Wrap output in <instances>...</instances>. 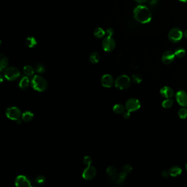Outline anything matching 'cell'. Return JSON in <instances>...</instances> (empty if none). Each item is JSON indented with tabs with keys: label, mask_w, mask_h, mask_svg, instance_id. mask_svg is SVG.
<instances>
[{
	"label": "cell",
	"mask_w": 187,
	"mask_h": 187,
	"mask_svg": "<svg viewBox=\"0 0 187 187\" xmlns=\"http://www.w3.org/2000/svg\"><path fill=\"white\" fill-rule=\"evenodd\" d=\"M126 177H127V173H125V172H122L117 176H113L112 179L114 183H117V184H121L125 182Z\"/></svg>",
	"instance_id": "obj_14"
},
{
	"label": "cell",
	"mask_w": 187,
	"mask_h": 187,
	"mask_svg": "<svg viewBox=\"0 0 187 187\" xmlns=\"http://www.w3.org/2000/svg\"><path fill=\"white\" fill-rule=\"evenodd\" d=\"M114 33V31L112 28H108L106 31V34L107 36L109 37H112Z\"/></svg>",
	"instance_id": "obj_34"
},
{
	"label": "cell",
	"mask_w": 187,
	"mask_h": 187,
	"mask_svg": "<svg viewBox=\"0 0 187 187\" xmlns=\"http://www.w3.org/2000/svg\"><path fill=\"white\" fill-rule=\"evenodd\" d=\"M25 43L26 46H28L29 48H33L37 45V41L35 38L33 37H28L26 38Z\"/></svg>",
	"instance_id": "obj_21"
},
{
	"label": "cell",
	"mask_w": 187,
	"mask_h": 187,
	"mask_svg": "<svg viewBox=\"0 0 187 187\" xmlns=\"http://www.w3.org/2000/svg\"><path fill=\"white\" fill-rule=\"evenodd\" d=\"M6 115L9 119L12 120H17L21 117V110L16 107H11L7 109Z\"/></svg>",
	"instance_id": "obj_5"
},
{
	"label": "cell",
	"mask_w": 187,
	"mask_h": 187,
	"mask_svg": "<svg viewBox=\"0 0 187 187\" xmlns=\"http://www.w3.org/2000/svg\"><path fill=\"white\" fill-rule=\"evenodd\" d=\"M22 121H23V120H22V119H21V118H20V119H18L17 120H16V122H17V124L20 125V124H21Z\"/></svg>",
	"instance_id": "obj_38"
},
{
	"label": "cell",
	"mask_w": 187,
	"mask_h": 187,
	"mask_svg": "<svg viewBox=\"0 0 187 187\" xmlns=\"http://www.w3.org/2000/svg\"><path fill=\"white\" fill-rule=\"evenodd\" d=\"M35 71L38 74H43L45 72L46 69L45 66L42 64H38L35 68Z\"/></svg>",
	"instance_id": "obj_27"
},
{
	"label": "cell",
	"mask_w": 187,
	"mask_h": 187,
	"mask_svg": "<svg viewBox=\"0 0 187 187\" xmlns=\"http://www.w3.org/2000/svg\"><path fill=\"white\" fill-rule=\"evenodd\" d=\"M130 85V79L126 75H121L115 82V87L119 90H126Z\"/></svg>",
	"instance_id": "obj_4"
},
{
	"label": "cell",
	"mask_w": 187,
	"mask_h": 187,
	"mask_svg": "<svg viewBox=\"0 0 187 187\" xmlns=\"http://www.w3.org/2000/svg\"><path fill=\"white\" fill-rule=\"evenodd\" d=\"M31 85L35 91L42 92L46 91L48 83L44 78L40 75H36L33 76L31 81Z\"/></svg>",
	"instance_id": "obj_2"
},
{
	"label": "cell",
	"mask_w": 187,
	"mask_h": 187,
	"mask_svg": "<svg viewBox=\"0 0 187 187\" xmlns=\"http://www.w3.org/2000/svg\"><path fill=\"white\" fill-rule=\"evenodd\" d=\"M175 56L174 52L171 50H167L162 54V62L165 64H170L174 60Z\"/></svg>",
	"instance_id": "obj_11"
},
{
	"label": "cell",
	"mask_w": 187,
	"mask_h": 187,
	"mask_svg": "<svg viewBox=\"0 0 187 187\" xmlns=\"http://www.w3.org/2000/svg\"><path fill=\"white\" fill-rule=\"evenodd\" d=\"M21 117L23 121L28 122L33 119V114L30 111H25L21 114Z\"/></svg>",
	"instance_id": "obj_18"
},
{
	"label": "cell",
	"mask_w": 187,
	"mask_h": 187,
	"mask_svg": "<svg viewBox=\"0 0 187 187\" xmlns=\"http://www.w3.org/2000/svg\"><path fill=\"white\" fill-rule=\"evenodd\" d=\"M105 33V31L101 28H97L94 31V35L95 37L98 38H103Z\"/></svg>",
	"instance_id": "obj_23"
},
{
	"label": "cell",
	"mask_w": 187,
	"mask_h": 187,
	"mask_svg": "<svg viewBox=\"0 0 187 187\" xmlns=\"http://www.w3.org/2000/svg\"><path fill=\"white\" fill-rule=\"evenodd\" d=\"M138 3H139V4H142V3H144L146 2V1L147 0H135Z\"/></svg>",
	"instance_id": "obj_37"
},
{
	"label": "cell",
	"mask_w": 187,
	"mask_h": 187,
	"mask_svg": "<svg viewBox=\"0 0 187 187\" xmlns=\"http://www.w3.org/2000/svg\"><path fill=\"white\" fill-rule=\"evenodd\" d=\"M101 83L104 87L110 88L113 86L114 80L112 75L105 74L101 78Z\"/></svg>",
	"instance_id": "obj_13"
},
{
	"label": "cell",
	"mask_w": 187,
	"mask_h": 187,
	"mask_svg": "<svg viewBox=\"0 0 187 187\" xmlns=\"http://www.w3.org/2000/svg\"><path fill=\"white\" fill-rule=\"evenodd\" d=\"M176 100L179 105L183 107L187 106V93L184 91H179L176 93Z\"/></svg>",
	"instance_id": "obj_12"
},
{
	"label": "cell",
	"mask_w": 187,
	"mask_h": 187,
	"mask_svg": "<svg viewBox=\"0 0 187 187\" xmlns=\"http://www.w3.org/2000/svg\"><path fill=\"white\" fill-rule=\"evenodd\" d=\"M100 60V55L97 52L92 53L90 56V61L92 64H97L99 62Z\"/></svg>",
	"instance_id": "obj_22"
},
{
	"label": "cell",
	"mask_w": 187,
	"mask_h": 187,
	"mask_svg": "<svg viewBox=\"0 0 187 187\" xmlns=\"http://www.w3.org/2000/svg\"><path fill=\"white\" fill-rule=\"evenodd\" d=\"M132 80L134 83L138 84L141 83L142 81L141 76L139 74H134L132 76Z\"/></svg>",
	"instance_id": "obj_31"
},
{
	"label": "cell",
	"mask_w": 187,
	"mask_h": 187,
	"mask_svg": "<svg viewBox=\"0 0 187 187\" xmlns=\"http://www.w3.org/2000/svg\"><path fill=\"white\" fill-rule=\"evenodd\" d=\"M4 76H3V75H2V74H1V75H0V79H1V82H3V80H4Z\"/></svg>",
	"instance_id": "obj_39"
},
{
	"label": "cell",
	"mask_w": 187,
	"mask_h": 187,
	"mask_svg": "<svg viewBox=\"0 0 187 187\" xmlns=\"http://www.w3.org/2000/svg\"><path fill=\"white\" fill-rule=\"evenodd\" d=\"M97 174L96 169L94 166L89 165L83 170L82 177L86 181H90L95 178Z\"/></svg>",
	"instance_id": "obj_9"
},
{
	"label": "cell",
	"mask_w": 187,
	"mask_h": 187,
	"mask_svg": "<svg viewBox=\"0 0 187 187\" xmlns=\"http://www.w3.org/2000/svg\"><path fill=\"white\" fill-rule=\"evenodd\" d=\"M116 172H117L116 169L115 167L113 166H110L108 167L107 170H106L107 174L110 176H114L116 173Z\"/></svg>",
	"instance_id": "obj_28"
},
{
	"label": "cell",
	"mask_w": 187,
	"mask_h": 187,
	"mask_svg": "<svg viewBox=\"0 0 187 187\" xmlns=\"http://www.w3.org/2000/svg\"><path fill=\"white\" fill-rule=\"evenodd\" d=\"M123 117H124L125 119H129V117H130V112L127 110V112H124Z\"/></svg>",
	"instance_id": "obj_36"
},
{
	"label": "cell",
	"mask_w": 187,
	"mask_h": 187,
	"mask_svg": "<svg viewBox=\"0 0 187 187\" xmlns=\"http://www.w3.org/2000/svg\"><path fill=\"white\" fill-rule=\"evenodd\" d=\"M183 33L182 30L175 28L171 30L169 33V38L173 43H177L180 41L183 38Z\"/></svg>",
	"instance_id": "obj_6"
},
{
	"label": "cell",
	"mask_w": 187,
	"mask_h": 187,
	"mask_svg": "<svg viewBox=\"0 0 187 187\" xmlns=\"http://www.w3.org/2000/svg\"><path fill=\"white\" fill-rule=\"evenodd\" d=\"M160 93L162 97L166 98H170L173 96L174 92L173 90L170 87L165 86L161 89Z\"/></svg>",
	"instance_id": "obj_15"
},
{
	"label": "cell",
	"mask_w": 187,
	"mask_h": 187,
	"mask_svg": "<svg viewBox=\"0 0 187 187\" xmlns=\"http://www.w3.org/2000/svg\"><path fill=\"white\" fill-rule=\"evenodd\" d=\"M15 185L17 187H32L31 181L27 177L24 175L18 176L15 179Z\"/></svg>",
	"instance_id": "obj_10"
},
{
	"label": "cell",
	"mask_w": 187,
	"mask_h": 187,
	"mask_svg": "<svg viewBox=\"0 0 187 187\" xmlns=\"http://www.w3.org/2000/svg\"><path fill=\"white\" fill-rule=\"evenodd\" d=\"M133 14L135 19L141 24L148 23L151 20V13L145 6H137L134 9Z\"/></svg>",
	"instance_id": "obj_1"
},
{
	"label": "cell",
	"mask_w": 187,
	"mask_h": 187,
	"mask_svg": "<svg viewBox=\"0 0 187 187\" xmlns=\"http://www.w3.org/2000/svg\"><path fill=\"white\" fill-rule=\"evenodd\" d=\"M178 1H179L180 2H183V3H186V2H187V0H178Z\"/></svg>",
	"instance_id": "obj_41"
},
{
	"label": "cell",
	"mask_w": 187,
	"mask_h": 187,
	"mask_svg": "<svg viewBox=\"0 0 187 187\" xmlns=\"http://www.w3.org/2000/svg\"><path fill=\"white\" fill-rule=\"evenodd\" d=\"M162 177H164V178H167L169 177V176L170 175V172H169V171H164L161 173Z\"/></svg>",
	"instance_id": "obj_35"
},
{
	"label": "cell",
	"mask_w": 187,
	"mask_h": 187,
	"mask_svg": "<svg viewBox=\"0 0 187 187\" xmlns=\"http://www.w3.org/2000/svg\"><path fill=\"white\" fill-rule=\"evenodd\" d=\"M30 85V80L29 78H28V76H23L21 80L19 81V88L23 90H25L26 89H27L29 87Z\"/></svg>",
	"instance_id": "obj_16"
},
{
	"label": "cell",
	"mask_w": 187,
	"mask_h": 187,
	"mask_svg": "<svg viewBox=\"0 0 187 187\" xmlns=\"http://www.w3.org/2000/svg\"><path fill=\"white\" fill-rule=\"evenodd\" d=\"M170 175L172 177L178 176L182 173L181 169L178 166L172 167L169 170Z\"/></svg>",
	"instance_id": "obj_19"
},
{
	"label": "cell",
	"mask_w": 187,
	"mask_h": 187,
	"mask_svg": "<svg viewBox=\"0 0 187 187\" xmlns=\"http://www.w3.org/2000/svg\"><path fill=\"white\" fill-rule=\"evenodd\" d=\"M175 55L178 58H183L186 55V50L182 47H178L175 50Z\"/></svg>",
	"instance_id": "obj_25"
},
{
	"label": "cell",
	"mask_w": 187,
	"mask_h": 187,
	"mask_svg": "<svg viewBox=\"0 0 187 187\" xmlns=\"http://www.w3.org/2000/svg\"><path fill=\"white\" fill-rule=\"evenodd\" d=\"M183 36H184V37L186 38H187V30H186V31L184 32V33H183Z\"/></svg>",
	"instance_id": "obj_40"
},
{
	"label": "cell",
	"mask_w": 187,
	"mask_h": 187,
	"mask_svg": "<svg viewBox=\"0 0 187 187\" xmlns=\"http://www.w3.org/2000/svg\"><path fill=\"white\" fill-rule=\"evenodd\" d=\"M141 107L140 102L135 98H131L128 100L126 103L125 108L129 112H134L138 110Z\"/></svg>",
	"instance_id": "obj_8"
},
{
	"label": "cell",
	"mask_w": 187,
	"mask_h": 187,
	"mask_svg": "<svg viewBox=\"0 0 187 187\" xmlns=\"http://www.w3.org/2000/svg\"><path fill=\"white\" fill-rule=\"evenodd\" d=\"M178 115L181 119H186L187 117V109L186 108H181L178 112Z\"/></svg>",
	"instance_id": "obj_30"
},
{
	"label": "cell",
	"mask_w": 187,
	"mask_h": 187,
	"mask_svg": "<svg viewBox=\"0 0 187 187\" xmlns=\"http://www.w3.org/2000/svg\"><path fill=\"white\" fill-rule=\"evenodd\" d=\"M115 41L112 37L107 36L102 41V47L105 52H112L115 49Z\"/></svg>",
	"instance_id": "obj_7"
},
{
	"label": "cell",
	"mask_w": 187,
	"mask_h": 187,
	"mask_svg": "<svg viewBox=\"0 0 187 187\" xmlns=\"http://www.w3.org/2000/svg\"><path fill=\"white\" fill-rule=\"evenodd\" d=\"M132 170V168L129 165H126L123 167V171L125 172L126 173H129V172H131Z\"/></svg>",
	"instance_id": "obj_33"
},
{
	"label": "cell",
	"mask_w": 187,
	"mask_h": 187,
	"mask_svg": "<svg viewBox=\"0 0 187 187\" xmlns=\"http://www.w3.org/2000/svg\"><path fill=\"white\" fill-rule=\"evenodd\" d=\"M83 164L86 166H89L91 165L92 162V159L89 156H86L83 159Z\"/></svg>",
	"instance_id": "obj_32"
},
{
	"label": "cell",
	"mask_w": 187,
	"mask_h": 187,
	"mask_svg": "<svg viewBox=\"0 0 187 187\" xmlns=\"http://www.w3.org/2000/svg\"><path fill=\"white\" fill-rule=\"evenodd\" d=\"M35 69L33 67L29 65H25V67L23 68V72L26 76H32L35 73Z\"/></svg>",
	"instance_id": "obj_20"
},
{
	"label": "cell",
	"mask_w": 187,
	"mask_h": 187,
	"mask_svg": "<svg viewBox=\"0 0 187 187\" xmlns=\"http://www.w3.org/2000/svg\"><path fill=\"white\" fill-rule=\"evenodd\" d=\"M113 111L116 114H120L125 112V107L122 104H115L113 107Z\"/></svg>",
	"instance_id": "obj_24"
},
{
	"label": "cell",
	"mask_w": 187,
	"mask_h": 187,
	"mask_svg": "<svg viewBox=\"0 0 187 187\" xmlns=\"http://www.w3.org/2000/svg\"><path fill=\"white\" fill-rule=\"evenodd\" d=\"M186 169H187V164H186Z\"/></svg>",
	"instance_id": "obj_42"
},
{
	"label": "cell",
	"mask_w": 187,
	"mask_h": 187,
	"mask_svg": "<svg viewBox=\"0 0 187 187\" xmlns=\"http://www.w3.org/2000/svg\"><path fill=\"white\" fill-rule=\"evenodd\" d=\"M46 179L45 176L42 175L38 176V177L35 178L36 183L39 185H42L46 183Z\"/></svg>",
	"instance_id": "obj_29"
},
{
	"label": "cell",
	"mask_w": 187,
	"mask_h": 187,
	"mask_svg": "<svg viewBox=\"0 0 187 187\" xmlns=\"http://www.w3.org/2000/svg\"><path fill=\"white\" fill-rule=\"evenodd\" d=\"M4 78L9 81H15L19 78L21 76L20 71L15 67H9L7 68L4 71Z\"/></svg>",
	"instance_id": "obj_3"
},
{
	"label": "cell",
	"mask_w": 187,
	"mask_h": 187,
	"mask_svg": "<svg viewBox=\"0 0 187 187\" xmlns=\"http://www.w3.org/2000/svg\"><path fill=\"white\" fill-rule=\"evenodd\" d=\"M173 104V100L172 99L168 98L162 102V105L164 108L169 109L172 106Z\"/></svg>",
	"instance_id": "obj_26"
},
{
	"label": "cell",
	"mask_w": 187,
	"mask_h": 187,
	"mask_svg": "<svg viewBox=\"0 0 187 187\" xmlns=\"http://www.w3.org/2000/svg\"><path fill=\"white\" fill-rule=\"evenodd\" d=\"M8 64H9L8 58L4 55L1 54V60H0V71L1 72L4 71L7 68Z\"/></svg>",
	"instance_id": "obj_17"
}]
</instances>
